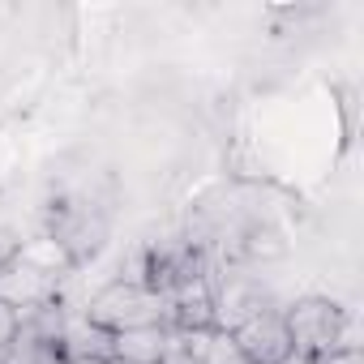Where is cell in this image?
Masks as SVG:
<instances>
[{
  "instance_id": "obj_2",
  "label": "cell",
  "mask_w": 364,
  "mask_h": 364,
  "mask_svg": "<svg viewBox=\"0 0 364 364\" xmlns=\"http://www.w3.org/2000/svg\"><path fill=\"white\" fill-rule=\"evenodd\" d=\"M82 313L107 334L137 330V326H167V300L150 291L146 283H129V279H116L103 291H95Z\"/></svg>"
},
{
  "instance_id": "obj_4",
  "label": "cell",
  "mask_w": 364,
  "mask_h": 364,
  "mask_svg": "<svg viewBox=\"0 0 364 364\" xmlns=\"http://www.w3.org/2000/svg\"><path fill=\"white\" fill-rule=\"evenodd\" d=\"M232 343L245 351L249 364H283L291 355V338H287V321L279 304H266L262 313H253L249 321H240L232 330Z\"/></svg>"
},
{
  "instance_id": "obj_1",
  "label": "cell",
  "mask_w": 364,
  "mask_h": 364,
  "mask_svg": "<svg viewBox=\"0 0 364 364\" xmlns=\"http://www.w3.org/2000/svg\"><path fill=\"white\" fill-rule=\"evenodd\" d=\"M287 321V338H291V355H321V351H338V347H355V321L343 304H334L330 296H300L283 309Z\"/></svg>"
},
{
  "instance_id": "obj_6",
  "label": "cell",
  "mask_w": 364,
  "mask_h": 364,
  "mask_svg": "<svg viewBox=\"0 0 364 364\" xmlns=\"http://www.w3.org/2000/svg\"><path fill=\"white\" fill-rule=\"evenodd\" d=\"M112 347H116V334H107L103 326H95L82 309H69V317H65V334H60V351H65V360L103 364V360H112Z\"/></svg>"
},
{
  "instance_id": "obj_7",
  "label": "cell",
  "mask_w": 364,
  "mask_h": 364,
  "mask_svg": "<svg viewBox=\"0 0 364 364\" xmlns=\"http://www.w3.org/2000/svg\"><path fill=\"white\" fill-rule=\"evenodd\" d=\"M167 338L171 330L167 326H137V330H120L116 334V347L112 355L124 360V364H159L163 351H167Z\"/></svg>"
},
{
  "instance_id": "obj_12",
  "label": "cell",
  "mask_w": 364,
  "mask_h": 364,
  "mask_svg": "<svg viewBox=\"0 0 364 364\" xmlns=\"http://www.w3.org/2000/svg\"><path fill=\"white\" fill-rule=\"evenodd\" d=\"M309 364H360V347H338V351H321V355H309Z\"/></svg>"
},
{
  "instance_id": "obj_10",
  "label": "cell",
  "mask_w": 364,
  "mask_h": 364,
  "mask_svg": "<svg viewBox=\"0 0 364 364\" xmlns=\"http://www.w3.org/2000/svg\"><path fill=\"white\" fill-rule=\"evenodd\" d=\"M159 364H202V351H193L189 343H180V334L171 330L167 351H163V360H159Z\"/></svg>"
},
{
  "instance_id": "obj_8",
  "label": "cell",
  "mask_w": 364,
  "mask_h": 364,
  "mask_svg": "<svg viewBox=\"0 0 364 364\" xmlns=\"http://www.w3.org/2000/svg\"><path fill=\"white\" fill-rule=\"evenodd\" d=\"M0 364H65V351H60L56 343H43V338L26 334V330L18 326V338L5 347Z\"/></svg>"
},
{
  "instance_id": "obj_14",
  "label": "cell",
  "mask_w": 364,
  "mask_h": 364,
  "mask_svg": "<svg viewBox=\"0 0 364 364\" xmlns=\"http://www.w3.org/2000/svg\"><path fill=\"white\" fill-rule=\"evenodd\" d=\"M103 364H124V360H116V355H112V360H103Z\"/></svg>"
},
{
  "instance_id": "obj_9",
  "label": "cell",
  "mask_w": 364,
  "mask_h": 364,
  "mask_svg": "<svg viewBox=\"0 0 364 364\" xmlns=\"http://www.w3.org/2000/svg\"><path fill=\"white\" fill-rule=\"evenodd\" d=\"M202 364H249V360H245V351L232 343V334L210 330V334H206V347H202Z\"/></svg>"
},
{
  "instance_id": "obj_3",
  "label": "cell",
  "mask_w": 364,
  "mask_h": 364,
  "mask_svg": "<svg viewBox=\"0 0 364 364\" xmlns=\"http://www.w3.org/2000/svg\"><path fill=\"white\" fill-rule=\"evenodd\" d=\"M52 240L65 249L69 266H82L95 257L107 240V215L90 202H60L52 210Z\"/></svg>"
},
{
  "instance_id": "obj_13",
  "label": "cell",
  "mask_w": 364,
  "mask_h": 364,
  "mask_svg": "<svg viewBox=\"0 0 364 364\" xmlns=\"http://www.w3.org/2000/svg\"><path fill=\"white\" fill-rule=\"evenodd\" d=\"M18 253H22V240H18L9 228H0V270L14 266V262H18Z\"/></svg>"
},
{
  "instance_id": "obj_5",
  "label": "cell",
  "mask_w": 364,
  "mask_h": 364,
  "mask_svg": "<svg viewBox=\"0 0 364 364\" xmlns=\"http://www.w3.org/2000/svg\"><path fill=\"white\" fill-rule=\"evenodd\" d=\"M48 300H60V274L18 257L14 266L0 270V304L9 309H35V304H48Z\"/></svg>"
},
{
  "instance_id": "obj_11",
  "label": "cell",
  "mask_w": 364,
  "mask_h": 364,
  "mask_svg": "<svg viewBox=\"0 0 364 364\" xmlns=\"http://www.w3.org/2000/svg\"><path fill=\"white\" fill-rule=\"evenodd\" d=\"M18 338V309L0 304V355H5V347Z\"/></svg>"
}]
</instances>
